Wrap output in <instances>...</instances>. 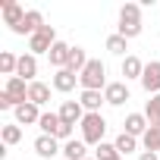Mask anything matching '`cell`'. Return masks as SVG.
<instances>
[{"label":"cell","mask_w":160,"mask_h":160,"mask_svg":"<svg viewBox=\"0 0 160 160\" xmlns=\"http://www.w3.org/2000/svg\"><path fill=\"white\" fill-rule=\"evenodd\" d=\"M107 50H110V53H116V57H122V60H126V57H129V53H126V50H129V41H126V38H122V35H116V32H113V35H110V38H107Z\"/></svg>","instance_id":"4316f807"},{"label":"cell","mask_w":160,"mask_h":160,"mask_svg":"<svg viewBox=\"0 0 160 160\" xmlns=\"http://www.w3.org/2000/svg\"><path fill=\"white\" fill-rule=\"evenodd\" d=\"M82 141L88 144V148H98V144H104V135H107V119L101 116V113H85V119H82Z\"/></svg>","instance_id":"7a4b0ae2"},{"label":"cell","mask_w":160,"mask_h":160,"mask_svg":"<svg viewBox=\"0 0 160 160\" xmlns=\"http://www.w3.org/2000/svg\"><path fill=\"white\" fill-rule=\"evenodd\" d=\"M85 66H88V53H85V47H72V50H69V63H66V69L75 72V75H82Z\"/></svg>","instance_id":"7402d4cb"},{"label":"cell","mask_w":160,"mask_h":160,"mask_svg":"<svg viewBox=\"0 0 160 160\" xmlns=\"http://www.w3.org/2000/svg\"><path fill=\"white\" fill-rule=\"evenodd\" d=\"M44 25H47V22H44L41 10H28V13H25V19H22V25L16 28V35H28V38H32V35H35V32H41Z\"/></svg>","instance_id":"5bb4252c"},{"label":"cell","mask_w":160,"mask_h":160,"mask_svg":"<svg viewBox=\"0 0 160 160\" xmlns=\"http://www.w3.org/2000/svg\"><path fill=\"white\" fill-rule=\"evenodd\" d=\"M94 160H122V154L113 148V141H104L94 148Z\"/></svg>","instance_id":"83f0119b"},{"label":"cell","mask_w":160,"mask_h":160,"mask_svg":"<svg viewBox=\"0 0 160 160\" xmlns=\"http://www.w3.org/2000/svg\"><path fill=\"white\" fill-rule=\"evenodd\" d=\"M0 110H16V104H13V98L7 91H0Z\"/></svg>","instance_id":"4dcf8cb0"},{"label":"cell","mask_w":160,"mask_h":160,"mask_svg":"<svg viewBox=\"0 0 160 160\" xmlns=\"http://www.w3.org/2000/svg\"><path fill=\"white\" fill-rule=\"evenodd\" d=\"M119 22H135V25H141V7H138V3H122V7H119Z\"/></svg>","instance_id":"484cf974"},{"label":"cell","mask_w":160,"mask_h":160,"mask_svg":"<svg viewBox=\"0 0 160 160\" xmlns=\"http://www.w3.org/2000/svg\"><path fill=\"white\" fill-rule=\"evenodd\" d=\"M28 101H32L35 107L50 104V85H44V82H32V85H28Z\"/></svg>","instance_id":"ffe728a7"},{"label":"cell","mask_w":160,"mask_h":160,"mask_svg":"<svg viewBox=\"0 0 160 160\" xmlns=\"http://www.w3.org/2000/svg\"><path fill=\"white\" fill-rule=\"evenodd\" d=\"M75 85H78V75H75V72H69V69H57V72H53V78H50V88H53V91H60V94L75 91Z\"/></svg>","instance_id":"30bf717a"},{"label":"cell","mask_w":160,"mask_h":160,"mask_svg":"<svg viewBox=\"0 0 160 160\" xmlns=\"http://www.w3.org/2000/svg\"><path fill=\"white\" fill-rule=\"evenodd\" d=\"M119 72L126 75L122 78V82H129V78H138V82H141V72H144V63L135 57V53H129L126 60H122V66H119Z\"/></svg>","instance_id":"ac0fdd59"},{"label":"cell","mask_w":160,"mask_h":160,"mask_svg":"<svg viewBox=\"0 0 160 160\" xmlns=\"http://www.w3.org/2000/svg\"><path fill=\"white\" fill-rule=\"evenodd\" d=\"M41 113H44V110L35 107L32 101H25V104H19V107L13 110V116H16L19 126H38V122H41Z\"/></svg>","instance_id":"9c48e42d"},{"label":"cell","mask_w":160,"mask_h":160,"mask_svg":"<svg viewBox=\"0 0 160 160\" xmlns=\"http://www.w3.org/2000/svg\"><path fill=\"white\" fill-rule=\"evenodd\" d=\"M57 41H60V38H57V28H53V25H44L41 32H35V35L28 38V53H35V57H38V53H50V47H53Z\"/></svg>","instance_id":"277c9868"},{"label":"cell","mask_w":160,"mask_h":160,"mask_svg":"<svg viewBox=\"0 0 160 160\" xmlns=\"http://www.w3.org/2000/svg\"><path fill=\"white\" fill-rule=\"evenodd\" d=\"M141 151L160 154V122H157V126H148V132L141 135Z\"/></svg>","instance_id":"603a6c76"},{"label":"cell","mask_w":160,"mask_h":160,"mask_svg":"<svg viewBox=\"0 0 160 160\" xmlns=\"http://www.w3.org/2000/svg\"><path fill=\"white\" fill-rule=\"evenodd\" d=\"M69 50H72V44H66V41H57V44L50 47V53H47L50 66H53V69H66V63H69Z\"/></svg>","instance_id":"9a60e30c"},{"label":"cell","mask_w":160,"mask_h":160,"mask_svg":"<svg viewBox=\"0 0 160 160\" xmlns=\"http://www.w3.org/2000/svg\"><path fill=\"white\" fill-rule=\"evenodd\" d=\"M122 126H126L122 132H129V135H135V138L141 141V135L148 132V126H151V122H148V116H144V113H129Z\"/></svg>","instance_id":"2e32d148"},{"label":"cell","mask_w":160,"mask_h":160,"mask_svg":"<svg viewBox=\"0 0 160 160\" xmlns=\"http://www.w3.org/2000/svg\"><path fill=\"white\" fill-rule=\"evenodd\" d=\"M38 129H41V135H53V138H60V141H69V138H72V132H75V126H66V122L60 119V113H57V110H44V113H41Z\"/></svg>","instance_id":"3957f363"},{"label":"cell","mask_w":160,"mask_h":160,"mask_svg":"<svg viewBox=\"0 0 160 160\" xmlns=\"http://www.w3.org/2000/svg\"><path fill=\"white\" fill-rule=\"evenodd\" d=\"M35 154H38L41 160H50V157L63 154V141L53 138V135H38V138H35Z\"/></svg>","instance_id":"8992f818"},{"label":"cell","mask_w":160,"mask_h":160,"mask_svg":"<svg viewBox=\"0 0 160 160\" xmlns=\"http://www.w3.org/2000/svg\"><path fill=\"white\" fill-rule=\"evenodd\" d=\"M16 75L22 78V82H28V85H32V82H38V78H35V75H38V57H35V53H19Z\"/></svg>","instance_id":"8fae6325"},{"label":"cell","mask_w":160,"mask_h":160,"mask_svg":"<svg viewBox=\"0 0 160 160\" xmlns=\"http://www.w3.org/2000/svg\"><path fill=\"white\" fill-rule=\"evenodd\" d=\"M144 32V25H135V22H119L116 25V35H122L126 41H132V38H138Z\"/></svg>","instance_id":"f546056e"},{"label":"cell","mask_w":160,"mask_h":160,"mask_svg":"<svg viewBox=\"0 0 160 160\" xmlns=\"http://www.w3.org/2000/svg\"><path fill=\"white\" fill-rule=\"evenodd\" d=\"M141 113L148 116V122H151V126H157V122H160V94H154V98L144 104V110H141Z\"/></svg>","instance_id":"f1b7e54d"},{"label":"cell","mask_w":160,"mask_h":160,"mask_svg":"<svg viewBox=\"0 0 160 160\" xmlns=\"http://www.w3.org/2000/svg\"><path fill=\"white\" fill-rule=\"evenodd\" d=\"M0 138H3V148H13L22 141V126L19 122H7L3 129H0Z\"/></svg>","instance_id":"cb8c5ba5"},{"label":"cell","mask_w":160,"mask_h":160,"mask_svg":"<svg viewBox=\"0 0 160 160\" xmlns=\"http://www.w3.org/2000/svg\"><path fill=\"white\" fill-rule=\"evenodd\" d=\"M78 85H82V91H104L110 85L104 60H88V66L82 69V75H78Z\"/></svg>","instance_id":"6da1fadb"},{"label":"cell","mask_w":160,"mask_h":160,"mask_svg":"<svg viewBox=\"0 0 160 160\" xmlns=\"http://www.w3.org/2000/svg\"><path fill=\"white\" fill-rule=\"evenodd\" d=\"M113 148H116V151L126 157V154H135V151L141 148V141H138L135 135H129V132H119V135L113 138Z\"/></svg>","instance_id":"44dd1931"},{"label":"cell","mask_w":160,"mask_h":160,"mask_svg":"<svg viewBox=\"0 0 160 160\" xmlns=\"http://www.w3.org/2000/svg\"><path fill=\"white\" fill-rule=\"evenodd\" d=\"M57 113H60V119L66 126H82V119H85V107L78 104V101H63Z\"/></svg>","instance_id":"ba28073f"},{"label":"cell","mask_w":160,"mask_h":160,"mask_svg":"<svg viewBox=\"0 0 160 160\" xmlns=\"http://www.w3.org/2000/svg\"><path fill=\"white\" fill-rule=\"evenodd\" d=\"M63 157L66 160H88V144L82 138H69V141H63Z\"/></svg>","instance_id":"e0dca14e"},{"label":"cell","mask_w":160,"mask_h":160,"mask_svg":"<svg viewBox=\"0 0 160 160\" xmlns=\"http://www.w3.org/2000/svg\"><path fill=\"white\" fill-rule=\"evenodd\" d=\"M16 66H19V57H16L13 50H3V53H0V72H3L7 78L16 75Z\"/></svg>","instance_id":"d4e9b609"},{"label":"cell","mask_w":160,"mask_h":160,"mask_svg":"<svg viewBox=\"0 0 160 160\" xmlns=\"http://www.w3.org/2000/svg\"><path fill=\"white\" fill-rule=\"evenodd\" d=\"M78 104L85 107V113H101V104H107V101H104V91H82Z\"/></svg>","instance_id":"d6986e66"},{"label":"cell","mask_w":160,"mask_h":160,"mask_svg":"<svg viewBox=\"0 0 160 160\" xmlns=\"http://www.w3.org/2000/svg\"><path fill=\"white\" fill-rule=\"evenodd\" d=\"M138 160H160V154H154V151H141Z\"/></svg>","instance_id":"1f68e13d"},{"label":"cell","mask_w":160,"mask_h":160,"mask_svg":"<svg viewBox=\"0 0 160 160\" xmlns=\"http://www.w3.org/2000/svg\"><path fill=\"white\" fill-rule=\"evenodd\" d=\"M141 88L154 98V94H160V60H151V63H144V72H141Z\"/></svg>","instance_id":"5b68a950"},{"label":"cell","mask_w":160,"mask_h":160,"mask_svg":"<svg viewBox=\"0 0 160 160\" xmlns=\"http://www.w3.org/2000/svg\"><path fill=\"white\" fill-rule=\"evenodd\" d=\"M3 91H7L10 98H13V104H16V107L28 101V82H22L19 75H13V78H7V85H3Z\"/></svg>","instance_id":"4fadbf2b"},{"label":"cell","mask_w":160,"mask_h":160,"mask_svg":"<svg viewBox=\"0 0 160 160\" xmlns=\"http://www.w3.org/2000/svg\"><path fill=\"white\" fill-rule=\"evenodd\" d=\"M0 10H3V25H10V32H16L19 25H22V19H25V7H19L16 0H3L0 3Z\"/></svg>","instance_id":"52a82bcc"},{"label":"cell","mask_w":160,"mask_h":160,"mask_svg":"<svg viewBox=\"0 0 160 160\" xmlns=\"http://www.w3.org/2000/svg\"><path fill=\"white\" fill-rule=\"evenodd\" d=\"M104 101H107L110 107H122V104L129 101V85H126V82H110V85L104 88Z\"/></svg>","instance_id":"7c38bea8"},{"label":"cell","mask_w":160,"mask_h":160,"mask_svg":"<svg viewBox=\"0 0 160 160\" xmlns=\"http://www.w3.org/2000/svg\"><path fill=\"white\" fill-rule=\"evenodd\" d=\"M88 160H94V157H88Z\"/></svg>","instance_id":"d6a6232c"}]
</instances>
